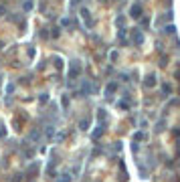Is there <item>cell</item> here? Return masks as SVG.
<instances>
[{
    "label": "cell",
    "mask_w": 180,
    "mask_h": 182,
    "mask_svg": "<svg viewBox=\"0 0 180 182\" xmlns=\"http://www.w3.org/2000/svg\"><path fill=\"white\" fill-rule=\"evenodd\" d=\"M144 138H146L144 136V132H136L134 134V142H140V140H144Z\"/></svg>",
    "instance_id": "13"
},
{
    "label": "cell",
    "mask_w": 180,
    "mask_h": 182,
    "mask_svg": "<svg viewBox=\"0 0 180 182\" xmlns=\"http://www.w3.org/2000/svg\"><path fill=\"white\" fill-rule=\"evenodd\" d=\"M47 99H49V97H47V93H43V95H41V103H47Z\"/></svg>",
    "instance_id": "21"
},
{
    "label": "cell",
    "mask_w": 180,
    "mask_h": 182,
    "mask_svg": "<svg viewBox=\"0 0 180 182\" xmlns=\"http://www.w3.org/2000/svg\"><path fill=\"white\" fill-rule=\"evenodd\" d=\"M89 119H81V124H79V128H81V130H83V132H85V130H89Z\"/></svg>",
    "instance_id": "11"
},
{
    "label": "cell",
    "mask_w": 180,
    "mask_h": 182,
    "mask_svg": "<svg viewBox=\"0 0 180 182\" xmlns=\"http://www.w3.org/2000/svg\"><path fill=\"white\" fill-rule=\"evenodd\" d=\"M144 85H146V87H156V75H154V73L146 75V81H144Z\"/></svg>",
    "instance_id": "7"
},
{
    "label": "cell",
    "mask_w": 180,
    "mask_h": 182,
    "mask_svg": "<svg viewBox=\"0 0 180 182\" xmlns=\"http://www.w3.org/2000/svg\"><path fill=\"white\" fill-rule=\"evenodd\" d=\"M117 39H120V45H128V39H126V28H120L117 31Z\"/></svg>",
    "instance_id": "8"
},
{
    "label": "cell",
    "mask_w": 180,
    "mask_h": 182,
    "mask_svg": "<svg viewBox=\"0 0 180 182\" xmlns=\"http://www.w3.org/2000/svg\"><path fill=\"white\" fill-rule=\"evenodd\" d=\"M162 91H164V93H172V87H170V85H162Z\"/></svg>",
    "instance_id": "17"
},
{
    "label": "cell",
    "mask_w": 180,
    "mask_h": 182,
    "mask_svg": "<svg viewBox=\"0 0 180 182\" xmlns=\"http://www.w3.org/2000/svg\"><path fill=\"white\" fill-rule=\"evenodd\" d=\"M162 130H164V119H160L158 126H156V132H162Z\"/></svg>",
    "instance_id": "16"
},
{
    "label": "cell",
    "mask_w": 180,
    "mask_h": 182,
    "mask_svg": "<svg viewBox=\"0 0 180 182\" xmlns=\"http://www.w3.org/2000/svg\"><path fill=\"white\" fill-rule=\"evenodd\" d=\"M142 14H144V6H142V2H134L132 6H130V16L132 18H142Z\"/></svg>",
    "instance_id": "3"
},
{
    "label": "cell",
    "mask_w": 180,
    "mask_h": 182,
    "mask_svg": "<svg viewBox=\"0 0 180 182\" xmlns=\"http://www.w3.org/2000/svg\"><path fill=\"white\" fill-rule=\"evenodd\" d=\"M79 12H81V18H83L85 26H87V28H93V24H95V22H93V18H91V12H89V8H85V6H83V8H81Z\"/></svg>",
    "instance_id": "4"
},
{
    "label": "cell",
    "mask_w": 180,
    "mask_h": 182,
    "mask_svg": "<svg viewBox=\"0 0 180 182\" xmlns=\"http://www.w3.org/2000/svg\"><path fill=\"white\" fill-rule=\"evenodd\" d=\"M37 170H39V162H37V164H31V168H28V170H26V174H28V176H31V174H35V172H37Z\"/></svg>",
    "instance_id": "10"
},
{
    "label": "cell",
    "mask_w": 180,
    "mask_h": 182,
    "mask_svg": "<svg viewBox=\"0 0 180 182\" xmlns=\"http://www.w3.org/2000/svg\"><path fill=\"white\" fill-rule=\"evenodd\" d=\"M61 24H63V26H73V20H71V18H63Z\"/></svg>",
    "instance_id": "14"
},
{
    "label": "cell",
    "mask_w": 180,
    "mask_h": 182,
    "mask_svg": "<svg viewBox=\"0 0 180 182\" xmlns=\"http://www.w3.org/2000/svg\"><path fill=\"white\" fill-rule=\"evenodd\" d=\"M115 91H117V83H115V81L107 83V85H105V97H111Z\"/></svg>",
    "instance_id": "6"
},
{
    "label": "cell",
    "mask_w": 180,
    "mask_h": 182,
    "mask_svg": "<svg viewBox=\"0 0 180 182\" xmlns=\"http://www.w3.org/2000/svg\"><path fill=\"white\" fill-rule=\"evenodd\" d=\"M140 26H150V18L148 16H142L140 18Z\"/></svg>",
    "instance_id": "12"
},
{
    "label": "cell",
    "mask_w": 180,
    "mask_h": 182,
    "mask_svg": "<svg viewBox=\"0 0 180 182\" xmlns=\"http://www.w3.org/2000/svg\"><path fill=\"white\" fill-rule=\"evenodd\" d=\"M130 39H132V43L136 47H142L144 45V31L140 28V26H136L134 31H132V35H130Z\"/></svg>",
    "instance_id": "2"
},
{
    "label": "cell",
    "mask_w": 180,
    "mask_h": 182,
    "mask_svg": "<svg viewBox=\"0 0 180 182\" xmlns=\"http://www.w3.org/2000/svg\"><path fill=\"white\" fill-rule=\"evenodd\" d=\"M109 59H111V61H117V53H115V51H113V53H111V55H109Z\"/></svg>",
    "instance_id": "19"
},
{
    "label": "cell",
    "mask_w": 180,
    "mask_h": 182,
    "mask_svg": "<svg viewBox=\"0 0 180 182\" xmlns=\"http://www.w3.org/2000/svg\"><path fill=\"white\" fill-rule=\"evenodd\" d=\"M79 75H81V61L73 59V61L69 63V73H67V77H69V81H75Z\"/></svg>",
    "instance_id": "1"
},
{
    "label": "cell",
    "mask_w": 180,
    "mask_h": 182,
    "mask_svg": "<svg viewBox=\"0 0 180 182\" xmlns=\"http://www.w3.org/2000/svg\"><path fill=\"white\" fill-rule=\"evenodd\" d=\"M12 91H14V83H10V85L6 87V93H12Z\"/></svg>",
    "instance_id": "18"
},
{
    "label": "cell",
    "mask_w": 180,
    "mask_h": 182,
    "mask_svg": "<svg viewBox=\"0 0 180 182\" xmlns=\"http://www.w3.org/2000/svg\"><path fill=\"white\" fill-rule=\"evenodd\" d=\"M81 93H83V95H91V93H95V87L91 85L89 79H85V83H83V87H81Z\"/></svg>",
    "instance_id": "5"
},
{
    "label": "cell",
    "mask_w": 180,
    "mask_h": 182,
    "mask_svg": "<svg viewBox=\"0 0 180 182\" xmlns=\"http://www.w3.org/2000/svg\"><path fill=\"white\" fill-rule=\"evenodd\" d=\"M174 31H176V28H174V24H168V26L164 28V33H168V35H174Z\"/></svg>",
    "instance_id": "15"
},
{
    "label": "cell",
    "mask_w": 180,
    "mask_h": 182,
    "mask_svg": "<svg viewBox=\"0 0 180 182\" xmlns=\"http://www.w3.org/2000/svg\"><path fill=\"white\" fill-rule=\"evenodd\" d=\"M2 136H6V128H4V126H0V138Z\"/></svg>",
    "instance_id": "20"
},
{
    "label": "cell",
    "mask_w": 180,
    "mask_h": 182,
    "mask_svg": "<svg viewBox=\"0 0 180 182\" xmlns=\"http://www.w3.org/2000/svg\"><path fill=\"white\" fill-rule=\"evenodd\" d=\"M115 26L126 28V16H124V14H117V18H115Z\"/></svg>",
    "instance_id": "9"
}]
</instances>
